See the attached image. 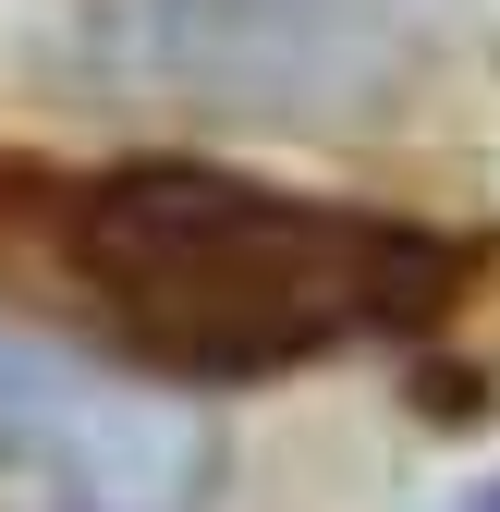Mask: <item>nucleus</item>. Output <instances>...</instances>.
I'll list each match as a JSON object with an SVG mask.
<instances>
[{
	"mask_svg": "<svg viewBox=\"0 0 500 512\" xmlns=\"http://www.w3.org/2000/svg\"><path fill=\"white\" fill-rule=\"evenodd\" d=\"M0 452H25L49 500L74 512H196L208 500V427L147 391H86L25 354H0Z\"/></svg>",
	"mask_w": 500,
	"mask_h": 512,
	"instance_id": "nucleus-2",
	"label": "nucleus"
},
{
	"mask_svg": "<svg viewBox=\"0 0 500 512\" xmlns=\"http://www.w3.org/2000/svg\"><path fill=\"white\" fill-rule=\"evenodd\" d=\"M476 512H500V488H488V500H476Z\"/></svg>",
	"mask_w": 500,
	"mask_h": 512,
	"instance_id": "nucleus-3",
	"label": "nucleus"
},
{
	"mask_svg": "<svg viewBox=\"0 0 500 512\" xmlns=\"http://www.w3.org/2000/svg\"><path fill=\"white\" fill-rule=\"evenodd\" d=\"M25 232L61 269L110 342H135L159 378H269L318 366L342 342L427 330L464 293V244L293 196V183H244L208 159H122L74 183H25Z\"/></svg>",
	"mask_w": 500,
	"mask_h": 512,
	"instance_id": "nucleus-1",
	"label": "nucleus"
}]
</instances>
